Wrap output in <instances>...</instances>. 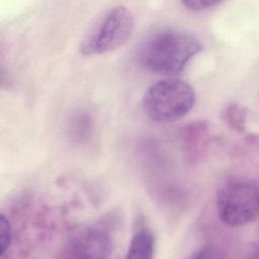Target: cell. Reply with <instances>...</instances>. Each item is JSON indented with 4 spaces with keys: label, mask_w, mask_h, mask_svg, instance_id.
I'll return each mask as SVG.
<instances>
[{
    "label": "cell",
    "mask_w": 259,
    "mask_h": 259,
    "mask_svg": "<svg viewBox=\"0 0 259 259\" xmlns=\"http://www.w3.org/2000/svg\"><path fill=\"white\" fill-rule=\"evenodd\" d=\"M202 49L203 45L195 35L182 30L165 29L145 42L140 52V62L153 73L173 76L182 72Z\"/></svg>",
    "instance_id": "6da1fadb"
},
{
    "label": "cell",
    "mask_w": 259,
    "mask_h": 259,
    "mask_svg": "<svg viewBox=\"0 0 259 259\" xmlns=\"http://www.w3.org/2000/svg\"><path fill=\"white\" fill-rule=\"evenodd\" d=\"M195 100V91L186 81L165 78L147 89L142 99V108L150 120L166 123L185 116L193 108Z\"/></svg>",
    "instance_id": "7a4b0ae2"
},
{
    "label": "cell",
    "mask_w": 259,
    "mask_h": 259,
    "mask_svg": "<svg viewBox=\"0 0 259 259\" xmlns=\"http://www.w3.org/2000/svg\"><path fill=\"white\" fill-rule=\"evenodd\" d=\"M258 186L247 178H232L218 190L215 205L220 220L231 227H241L258 215Z\"/></svg>",
    "instance_id": "3957f363"
},
{
    "label": "cell",
    "mask_w": 259,
    "mask_h": 259,
    "mask_svg": "<svg viewBox=\"0 0 259 259\" xmlns=\"http://www.w3.org/2000/svg\"><path fill=\"white\" fill-rule=\"evenodd\" d=\"M135 27L133 12L124 5L112 7L84 38L80 53L84 56L102 55L123 46Z\"/></svg>",
    "instance_id": "277c9868"
},
{
    "label": "cell",
    "mask_w": 259,
    "mask_h": 259,
    "mask_svg": "<svg viewBox=\"0 0 259 259\" xmlns=\"http://www.w3.org/2000/svg\"><path fill=\"white\" fill-rule=\"evenodd\" d=\"M112 245L107 229L95 225L77 231L68 243V252L76 258H107L111 254Z\"/></svg>",
    "instance_id": "5b68a950"
},
{
    "label": "cell",
    "mask_w": 259,
    "mask_h": 259,
    "mask_svg": "<svg viewBox=\"0 0 259 259\" xmlns=\"http://www.w3.org/2000/svg\"><path fill=\"white\" fill-rule=\"evenodd\" d=\"M209 130L205 121H193L182 128L181 148L184 161L194 165L200 163L207 153Z\"/></svg>",
    "instance_id": "8992f818"
},
{
    "label": "cell",
    "mask_w": 259,
    "mask_h": 259,
    "mask_svg": "<svg viewBox=\"0 0 259 259\" xmlns=\"http://www.w3.org/2000/svg\"><path fill=\"white\" fill-rule=\"evenodd\" d=\"M155 251V238L152 231L146 226H140L134 233L125 258L150 259Z\"/></svg>",
    "instance_id": "52a82bcc"
},
{
    "label": "cell",
    "mask_w": 259,
    "mask_h": 259,
    "mask_svg": "<svg viewBox=\"0 0 259 259\" xmlns=\"http://www.w3.org/2000/svg\"><path fill=\"white\" fill-rule=\"evenodd\" d=\"M225 120L234 131L244 132L247 122V110L238 103H231L224 113Z\"/></svg>",
    "instance_id": "ba28073f"
},
{
    "label": "cell",
    "mask_w": 259,
    "mask_h": 259,
    "mask_svg": "<svg viewBox=\"0 0 259 259\" xmlns=\"http://www.w3.org/2000/svg\"><path fill=\"white\" fill-rule=\"evenodd\" d=\"M12 242V229L7 217L2 213L0 217V255L9 249Z\"/></svg>",
    "instance_id": "9c48e42d"
},
{
    "label": "cell",
    "mask_w": 259,
    "mask_h": 259,
    "mask_svg": "<svg viewBox=\"0 0 259 259\" xmlns=\"http://www.w3.org/2000/svg\"><path fill=\"white\" fill-rule=\"evenodd\" d=\"M181 4L188 10L191 11H202L221 4V1L215 0H189L182 1Z\"/></svg>",
    "instance_id": "30bf717a"
},
{
    "label": "cell",
    "mask_w": 259,
    "mask_h": 259,
    "mask_svg": "<svg viewBox=\"0 0 259 259\" xmlns=\"http://www.w3.org/2000/svg\"><path fill=\"white\" fill-rule=\"evenodd\" d=\"M192 256L197 257V258H212V257H219L220 254L211 246H204L200 250H198L197 253L193 254Z\"/></svg>",
    "instance_id": "8fae6325"
}]
</instances>
